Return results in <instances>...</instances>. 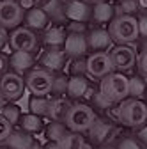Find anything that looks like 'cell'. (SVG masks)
<instances>
[{
  "instance_id": "f6af8a7d",
  "label": "cell",
  "mask_w": 147,
  "mask_h": 149,
  "mask_svg": "<svg viewBox=\"0 0 147 149\" xmlns=\"http://www.w3.org/2000/svg\"><path fill=\"white\" fill-rule=\"evenodd\" d=\"M28 149H43V146H41V144H39L37 140H35V139H34V142H32V146H30Z\"/></svg>"
},
{
  "instance_id": "8fae6325",
  "label": "cell",
  "mask_w": 147,
  "mask_h": 149,
  "mask_svg": "<svg viewBox=\"0 0 147 149\" xmlns=\"http://www.w3.org/2000/svg\"><path fill=\"white\" fill-rule=\"evenodd\" d=\"M67 62H69V57L66 55L64 48H46L39 57L41 68L50 73H60L67 66Z\"/></svg>"
},
{
  "instance_id": "52a82bcc",
  "label": "cell",
  "mask_w": 147,
  "mask_h": 149,
  "mask_svg": "<svg viewBox=\"0 0 147 149\" xmlns=\"http://www.w3.org/2000/svg\"><path fill=\"white\" fill-rule=\"evenodd\" d=\"M25 92V80L21 74L7 71L0 77V94L6 101H16Z\"/></svg>"
},
{
  "instance_id": "d590c367",
  "label": "cell",
  "mask_w": 147,
  "mask_h": 149,
  "mask_svg": "<svg viewBox=\"0 0 147 149\" xmlns=\"http://www.w3.org/2000/svg\"><path fill=\"white\" fill-rule=\"evenodd\" d=\"M12 124L4 117V116H0V144H4L6 142V139L11 135V132H12Z\"/></svg>"
},
{
  "instance_id": "c3c4849f",
  "label": "cell",
  "mask_w": 147,
  "mask_h": 149,
  "mask_svg": "<svg viewBox=\"0 0 147 149\" xmlns=\"http://www.w3.org/2000/svg\"><path fill=\"white\" fill-rule=\"evenodd\" d=\"M4 105H6V100H4V98H2V94H0V108H2V107H4Z\"/></svg>"
},
{
  "instance_id": "ac0fdd59",
  "label": "cell",
  "mask_w": 147,
  "mask_h": 149,
  "mask_svg": "<svg viewBox=\"0 0 147 149\" xmlns=\"http://www.w3.org/2000/svg\"><path fill=\"white\" fill-rule=\"evenodd\" d=\"M64 2L66 0H35V6L43 9L50 22H66V13H64Z\"/></svg>"
},
{
  "instance_id": "681fc988",
  "label": "cell",
  "mask_w": 147,
  "mask_h": 149,
  "mask_svg": "<svg viewBox=\"0 0 147 149\" xmlns=\"http://www.w3.org/2000/svg\"><path fill=\"white\" fill-rule=\"evenodd\" d=\"M0 149H6V147H4V146H0Z\"/></svg>"
},
{
  "instance_id": "d6a6232c",
  "label": "cell",
  "mask_w": 147,
  "mask_h": 149,
  "mask_svg": "<svg viewBox=\"0 0 147 149\" xmlns=\"http://www.w3.org/2000/svg\"><path fill=\"white\" fill-rule=\"evenodd\" d=\"M87 98H90L92 100V105L94 107H99L101 110H110L114 107V103H110L106 98H103V94L98 91V92H94V94H87Z\"/></svg>"
},
{
  "instance_id": "6da1fadb",
  "label": "cell",
  "mask_w": 147,
  "mask_h": 149,
  "mask_svg": "<svg viewBox=\"0 0 147 149\" xmlns=\"http://www.w3.org/2000/svg\"><path fill=\"white\" fill-rule=\"evenodd\" d=\"M112 114H114L115 121H119L122 126L137 130L147 123V105L142 100L128 98V100L117 103V107H114Z\"/></svg>"
},
{
  "instance_id": "b9f144b4",
  "label": "cell",
  "mask_w": 147,
  "mask_h": 149,
  "mask_svg": "<svg viewBox=\"0 0 147 149\" xmlns=\"http://www.w3.org/2000/svg\"><path fill=\"white\" fill-rule=\"evenodd\" d=\"M16 2H18V6H20L23 11H28V9H32L35 6V0H16Z\"/></svg>"
},
{
  "instance_id": "7402d4cb",
  "label": "cell",
  "mask_w": 147,
  "mask_h": 149,
  "mask_svg": "<svg viewBox=\"0 0 147 149\" xmlns=\"http://www.w3.org/2000/svg\"><path fill=\"white\" fill-rule=\"evenodd\" d=\"M90 89V82L87 77H71L67 82V92L66 94L71 100H82L87 96V92Z\"/></svg>"
},
{
  "instance_id": "f35d334b",
  "label": "cell",
  "mask_w": 147,
  "mask_h": 149,
  "mask_svg": "<svg viewBox=\"0 0 147 149\" xmlns=\"http://www.w3.org/2000/svg\"><path fill=\"white\" fill-rule=\"evenodd\" d=\"M140 144H145L147 146V123L142 124L140 128H137V137H135Z\"/></svg>"
},
{
  "instance_id": "ee69618b",
  "label": "cell",
  "mask_w": 147,
  "mask_h": 149,
  "mask_svg": "<svg viewBox=\"0 0 147 149\" xmlns=\"http://www.w3.org/2000/svg\"><path fill=\"white\" fill-rule=\"evenodd\" d=\"M43 149H60L59 142H48L46 146H43Z\"/></svg>"
},
{
  "instance_id": "d4e9b609",
  "label": "cell",
  "mask_w": 147,
  "mask_h": 149,
  "mask_svg": "<svg viewBox=\"0 0 147 149\" xmlns=\"http://www.w3.org/2000/svg\"><path fill=\"white\" fill-rule=\"evenodd\" d=\"M128 91H130V98L142 100L147 94V82H145V78L140 77V74L128 78Z\"/></svg>"
},
{
  "instance_id": "277c9868",
  "label": "cell",
  "mask_w": 147,
  "mask_h": 149,
  "mask_svg": "<svg viewBox=\"0 0 147 149\" xmlns=\"http://www.w3.org/2000/svg\"><path fill=\"white\" fill-rule=\"evenodd\" d=\"M94 119H96V112L92 110V107H89L85 103H75V105H71L64 124L67 126L69 132L85 133L92 126Z\"/></svg>"
},
{
  "instance_id": "836d02e7",
  "label": "cell",
  "mask_w": 147,
  "mask_h": 149,
  "mask_svg": "<svg viewBox=\"0 0 147 149\" xmlns=\"http://www.w3.org/2000/svg\"><path fill=\"white\" fill-rule=\"evenodd\" d=\"M64 29L67 34H87L89 32V25L83 22H67Z\"/></svg>"
},
{
  "instance_id": "7dc6e473",
  "label": "cell",
  "mask_w": 147,
  "mask_h": 149,
  "mask_svg": "<svg viewBox=\"0 0 147 149\" xmlns=\"http://www.w3.org/2000/svg\"><path fill=\"white\" fill-rule=\"evenodd\" d=\"M89 4H98V2H110V0H85Z\"/></svg>"
},
{
  "instance_id": "2e32d148",
  "label": "cell",
  "mask_w": 147,
  "mask_h": 149,
  "mask_svg": "<svg viewBox=\"0 0 147 149\" xmlns=\"http://www.w3.org/2000/svg\"><path fill=\"white\" fill-rule=\"evenodd\" d=\"M23 22H25L27 29H30L32 32H37V30L48 29V25H50V18H48V14H46L43 9H39L37 6H34L32 9L25 11V14H23Z\"/></svg>"
},
{
  "instance_id": "ffe728a7",
  "label": "cell",
  "mask_w": 147,
  "mask_h": 149,
  "mask_svg": "<svg viewBox=\"0 0 147 149\" xmlns=\"http://www.w3.org/2000/svg\"><path fill=\"white\" fill-rule=\"evenodd\" d=\"M34 142V137L27 132H23V130H14L12 128V132L11 135L6 139L4 142V147L6 149H28Z\"/></svg>"
},
{
  "instance_id": "ab89813d",
  "label": "cell",
  "mask_w": 147,
  "mask_h": 149,
  "mask_svg": "<svg viewBox=\"0 0 147 149\" xmlns=\"http://www.w3.org/2000/svg\"><path fill=\"white\" fill-rule=\"evenodd\" d=\"M9 43V34H7V29H4L0 25V52L6 48V45Z\"/></svg>"
},
{
  "instance_id": "4316f807",
  "label": "cell",
  "mask_w": 147,
  "mask_h": 149,
  "mask_svg": "<svg viewBox=\"0 0 147 149\" xmlns=\"http://www.w3.org/2000/svg\"><path fill=\"white\" fill-rule=\"evenodd\" d=\"M60 149H87V144L82 137V133L75 132H67L60 140H59Z\"/></svg>"
},
{
  "instance_id": "30bf717a",
  "label": "cell",
  "mask_w": 147,
  "mask_h": 149,
  "mask_svg": "<svg viewBox=\"0 0 147 149\" xmlns=\"http://www.w3.org/2000/svg\"><path fill=\"white\" fill-rule=\"evenodd\" d=\"M25 11L18 6L16 0H2L0 2V25L7 30H14L23 22Z\"/></svg>"
},
{
  "instance_id": "9a60e30c",
  "label": "cell",
  "mask_w": 147,
  "mask_h": 149,
  "mask_svg": "<svg viewBox=\"0 0 147 149\" xmlns=\"http://www.w3.org/2000/svg\"><path fill=\"white\" fill-rule=\"evenodd\" d=\"M64 52L69 59H78L85 57L89 46H87V37L85 34H67L66 36V43H64Z\"/></svg>"
},
{
  "instance_id": "ba28073f",
  "label": "cell",
  "mask_w": 147,
  "mask_h": 149,
  "mask_svg": "<svg viewBox=\"0 0 147 149\" xmlns=\"http://www.w3.org/2000/svg\"><path fill=\"white\" fill-rule=\"evenodd\" d=\"M114 71V64L108 52H92L87 57V74L92 78H105Z\"/></svg>"
},
{
  "instance_id": "3957f363",
  "label": "cell",
  "mask_w": 147,
  "mask_h": 149,
  "mask_svg": "<svg viewBox=\"0 0 147 149\" xmlns=\"http://www.w3.org/2000/svg\"><path fill=\"white\" fill-rule=\"evenodd\" d=\"M99 92L103 98H106L110 103H121L124 100L130 98V91H128V77L124 73L112 71L106 74L105 78H101L99 84Z\"/></svg>"
},
{
  "instance_id": "4dcf8cb0",
  "label": "cell",
  "mask_w": 147,
  "mask_h": 149,
  "mask_svg": "<svg viewBox=\"0 0 147 149\" xmlns=\"http://www.w3.org/2000/svg\"><path fill=\"white\" fill-rule=\"evenodd\" d=\"M0 116H4L12 126H16L18 124V121H20V117H21V110H20V107L18 105H4L2 108H0Z\"/></svg>"
},
{
  "instance_id": "8d00e7d4",
  "label": "cell",
  "mask_w": 147,
  "mask_h": 149,
  "mask_svg": "<svg viewBox=\"0 0 147 149\" xmlns=\"http://www.w3.org/2000/svg\"><path fill=\"white\" fill-rule=\"evenodd\" d=\"M138 22V39H145L147 37V13H142L140 16H137Z\"/></svg>"
},
{
  "instance_id": "f1b7e54d",
  "label": "cell",
  "mask_w": 147,
  "mask_h": 149,
  "mask_svg": "<svg viewBox=\"0 0 147 149\" xmlns=\"http://www.w3.org/2000/svg\"><path fill=\"white\" fill-rule=\"evenodd\" d=\"M67 82H69V77H66L62 71L60 73H53L50 94H53L55 98H62L66 92H67Z\"/></svg>"
},
{
  "instance_id": "1f68e13d",
  "label": "cell",
  "mask_w": 147,
  "mask_h": 149,
  "mask_svg": "<svg viewBox=\"0 0 147 149\" xmlns=\"http://www.w3.org/2000/svg\"><path fill=\"white\" fill-rule=\"evenodd\" d=\"M69 73L71 77H87V59H69Z\"/></svg>"
},
{
  "instance_id": "74e56055",
  "label": "cell",
  "mask_w": 147,
  "mask_h": 149,
  "mask_svg": "<svg viewBox=\"0 0 147 149\" xmlns=\"http://www.w3.org/2000/svg\"><path fill=\"white\" fill-rule=\"evenodd\" d=\"M137 66H138V71H140V77L147 78V52H140L138 53Z\"/></svg>"
},
{
  "instance_id": "9c48e42d",
  "label": "cell",
  "mask_w": 147,
  "mask_h": 149,
  "mask_svg": "<svg viewBox=\"0 0 147 149\" xmlns=\"http://www.w3.org/2000/svg\"><path fill=\"white\" fill-rule=\"evenodd\" d=\"M9 45L12 50H20V52H34L39 46V37L35 36V32H32L27 27H16L11 34H9Z\"/></svg>"
},
{
  "instance_id": "f5cc1de1",
  "label": "cell",
  "mask_w": 147,
  "mask_h": 149,
  "mask_svg": "<svg viewBox=\"0 0 147 149\" xmlns=\"http://www.w3.org/2000/svg\"><path fill=\"white\" fill-rule=\"evenodd\" d=\"M145 96H147V94H145Z\"/></svg>"
},
{
  "instance_id": "603a6c76",
  "label": "cell",
  "mask_w": 147,
  "mask_h": 149,
  "mask_svg": "<svg viewBox=\"0 0 147 149\" xmlns=\"http://www.w3.org/2000/svg\"><path fill=\"white\" fill-rule=\"evenodd\" d=\"M71 101L66 100V98H53L50 100V107H48V116L51 121H59V123H64L66 121V116L71 108Z\"/></svg>"
},
{
  "instance_id": "44dd1931",
  "label": "cell",
  "mask_w": 147,
  "mask_h": 149,
  "mask_svg": "<svg viewBox=\"0 0 147 149\" xmlns=\"http://www.w3.org/2000/svg\"><path fill=\"white\" fill-rule=\"evenodd\" d=\"M115 18V11H114V4L110 2H98L92 4V14H90V20L98 25L103 23H110Z\"/></svg>"
},
{
  "instance_id": "7a4b0ae2",
  "label": "cell",
  "mask_w": 147,
  "mask_h": 149,
  "mask_svg": "<svg viewBox=\"0 0 147 149\" xmlns=\"http://www.w3.org/2000/svg\"><path fill=\"white\" fill-rule=\"evenodd\" d=\"M108 34L115 45H133L138 41V22L137 16H115L108 23Z\"/></svg>"
},
{
  "instance_id": "83f0119b",
  "label": "cell",
  "mask_w": 147,
  "mask_h": 149,
  "mask_svg": "<svg viewBox=\"0 0 147 149\" xmlns=\"http://www.w3.org/2000/svg\"><path fill=\"white\" fill-rule=\"evenodd\" d=\"M69 132L67 126L64 123H59V121H51L46 128H44V137L48 142H59L66 133Z\"/></svg>"
},
{
  "instance_id": "d6986e66",
  "label": "cell",
  "mask_w": 147,
  "mask_h": 149,
  "mask_svg": "<svg viewBox=\"0 0 147 149\" xmlns=\"http://www.w3.org/2000/svg\"><path fill=\"white\" fill-rule=\"evenodd\" d=\"M66 29L64 27H48L44 29L43 36H41V41L46 48H62L64 43H66Z\"/></svg>"
},
{
  "instance_id": "484cf974",
  "label": "cell",
  "mask_w": 147,
  "mask_h": 149,
  "mask_svg": "<svg viewBox=\"0 0 147 149\" xmlns=\"http://www.w3.org/2000/svg\"><path fill=\"white\" fill-rule=\"evenodd\" d=\"M48 107H50V98L48 96H34L28 100V110L30 114L39 116V117H46L48 116Z\"/></svg>"
},
{
  "instance_id": "f907efd6",
  "label": "cell",
  "mask_w": 147,
  "mask_h": 149,
  "mask_svg": "<svg viewBox=\"0 0 147 149\" xmlns=\"http://www.w3.org/2000/svg\"><path fill=\"white\" fill-rule=\"evenodd\" d=\"M145 149H147V146H145Z\"/></svg>"
},
{
  "instance_id": "816d5d0a",
  "label": "cell",
  "mask_w": 147,
  "mask_h": 149,
  "mask_svg": "<svg viewBox=\"0 0 147 149\" xmlns=\"http://www.w3.org/2000/svg\"><path fill=\"white\" fill-rule=\"evenodd\" d=\"M0 2H2V0H0Z\"/></svg>"
},
{
  "instance_id": "bcb514c9",
  "label": "cell",
  "mask_w": 147,
  "mask_h": 149,
  "mask_svg": "<svg viewBox=\"0 0 147 149\" xmlns=\"http://www.w3.org/2000/svg\"><path fill=\"white\" fill-rule=\"evenodd\" d=\"M96 149H115L114 146H110V144H103V146H98Z\"/></svg>"
},
{
  "instance_id": "e0dca14e",
  "label": "cell",
  "mask_w": 147,
  "mask_h": 149,
  "mask_svg": "<svg viewBox=\"0 0 147 149\" xmlns=\"http://www.w3.org/2000/svg\"><path fill=\"white\" fill-rule=\"evenodd\" d=\"M35 64V59L30 52H20V50H14L9 57V68L18 73V74H23L28 73Z\"/></svg>"
},
{
  "instance_id": "5bb4252c",
  "label": "cell",
  "mask_w": 147,
  "mask_h": 149,
  "mask_svg": "<svg viewBox=\"0 0 147 149\" xmlns=\"http://www.w3.org/2000/svg\"><path fill=\"white\" fill-rule=\"evenodd\" d=\"M87 133H89V139H90L92 144L103 146V144H106L110 139L114 137V126L108 121H105V119H98L96 117L92 126L87 130Z\"/></svg>"
},
{
  "instance_id": "f546056e",
  "label": "cell",
  "mask_w": 147,
  "mask_h": 149,
  "mask_svg": "<svg viewBox=\"0 0 147 149\" xmlns=\"http://www.w3.org/2000/svg\"><path fill=\"white\" fill-rule=\"evenodd\" d=\"M115 16H135L138 13V0H115V6H114Z\"/></svg>"
},
{
  "instance_id": "60d3db41",
  "label": "cell",
  "mask_w": 147,
  "mask_h": 149,
  "mask_svg": "<svg viewBox=\"0 0 147 149\" xmlns=\"http://www.w3.org/2000/svg\"><path fill=\"white\" fill-rule=\"evenodd\" d=\"M7 68H9V57L0 52V74L7 73Z\"/></svg>"
},
{
  "instance_id": "e575fe53",
  "label": "cell",
  "mask_w": 147,
  "mask_h": 149,
  "mask_svg": "<svg viewBox=\"0 0 147 149\" xmlns=\"http://www.w3.org/2000/svg\"><path fill=\"white\" fill-rule=\"evenodd\" d=\"M115 149H144V147H142V144L135 137H124V139L119 140Z\"/></svg>"
},
{
  "instance_id": "cb8c5ba5",
  "label": "cell",
  "mask_w": 147,
  "mask_h": 149,
  "mask_svg": "<svg viewBox=\"0 0 147 149\" xmlns=\"http://www.w3.org/2000/svg\"><path fill=\"white\" fill-rule=\"evenodd\" d=\"M18 124H20V130H23V132H27L30 135L39 133L44 128L43 126V119L39 116H34V114H23L20 117V121H18Z\"/></svg>"
},
{
  "instance_id": "8992f818",
  "label": "cell",
  "mask_w": 147,
  "mask_h": 149,
  "mask_svg": "<svg viewBox=\"0 0 147 149\" xmlns=\"http://www.w3.org/2000/svg\"><path fill=\"white\" fill-rule=\"evenodd\" d=\"M108 53H110V59H112V64H114V71L126 73V71H131L137 66L138 53L133 45H115Z\"/></svg>"
},
{
  "instance_id": "7bdbcfd3",
  "label": "cell",
  "mask_w": 147,
  "mask_h": 149,
  "mask_svg": "<svg viewBox=\"0 0 147 149\" xmlns=\"http://www.w3.org/2000/svg\"><path fill=\"white\" fill-rule=\"evenodd\" d=\"M140 43H138V52H147V37H145V39H138Z\"/></svg>"
},
{
  "instance_id": "5b68a950",
  "label": "cell",
  "mask_w": 147,
  "mask_h": 149,
  "mask_svg": "<svg viewBox=\"0 0 147 149\" xmlns=\"http://www.w3.org/2000/svg\"><path fill=\"white\" fill-rule=\"evenodd\" d=\"M23 80H25V87H28V91L34 96H50L53 73L43 68H32L28 73H25Z\"/></svg>"
},
{
  "instance_id": "7c38bea8",
  "label": "cell",
  "mask_w": 147,
  "mask_h": 149,
  "mask_svg": "<svg viewBox=\"0 0 147 149\" xmlns=\"http://www.w3.org/2000/svg\"><path fill=\"white\" fill-rule=\"evenodd\" d=\"M64 13L67 22H90L92 14V4L85 0H66L64 2Z\"/></svg>"
},
{
  "instance_id": "4fadbf2b",
  "label": "cell",
  "mask_w": 147,
  "mask_h": 149,
  "mask_svg": "<svg viewBox=\"0 0 147 149\" xmlns=\"http://www.w3.org/2000/svg\"><path fill=\"white\" fill-rule=\"evenodd\" d=\"M85 37H87L89 50H92V52H106L108 48H112V45H114V41H112V37H110L106 29H99V27L89 29Z\"/></svg>"
}]
</instances>
